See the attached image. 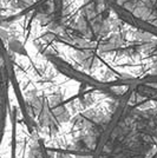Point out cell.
Segmentation results:
<instances>
[{"label":"cell","mask_w":157,"mask_h":158,"mask_svg":"<svg viewBox=\"0 0 157 158\" xmlns=\"http://www.w3.org/2000/svg\"><path fill=\"white\" fill-rule=\"evenodd\" d=\"M53 4V12L56 19L60 20L63 12H64V0H52Z\"/></svg>","instance_id":"7a4b0ae2"},{"label":"cell","mask_w":157,"mask_h":158,"mask_svg":"<svg viewBox=\"0 0 157 158\" xmlns=\"http://www.w3.org/2000/svg\"><path fill=\"white\" fill-rule=\"evenodd\" d=\"M110 7L112 8V11L118 15V18L121 20H123L124 23H126L128 25L134 26L135 28H138V30H141L143 32H146L149 34H152V35L157 37L156 25L151 24L149 21H145L144 19H141L136 14H134L129 10H126L125 7H123L122 5L117 4V2H110Z\"/></svg>","instance_id":"6da1fadb"}]
</instances>
